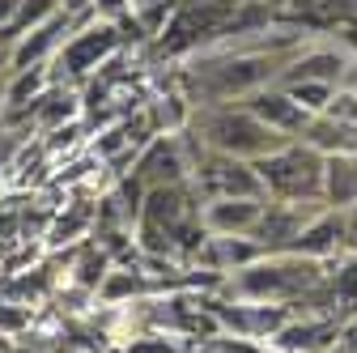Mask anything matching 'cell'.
<instances>
[{"mask_svg":"<svg viewBox=\"0 0 357 353\" xmlns=\"http://www.w3.org/2000/svg\"><path fill=\"white\" fill-rule=\"evenodd\" d=\"M60 9L81 22V17H94V0H60Z\"/></svg>","mask_w":357,"mask_h":353,"instance_id":"23","label":"cell"},{"mask_svg":"<svg viewBox=\"0 0 357 353\" xmlns=\"http://www.w3.org/2000/svg\"><path fill=\"white\" fill-rule=\"evenodd\" d=\"M344 222H349V239L357 243V204H353V209H344Z\"/></svg>","mask_w":357,"mask_h":353,"instance_id":"25","label":"cell"},{"mask_svg":"<svg viewBox=\"0 0 357 353\" xmlns=\"http://www.w3.org/2000/svg\"><path fill=\"white\" fill-rule=\"evenodd\" d=\"M268 196H226V200H204L200 222L208 234H251L264 217Z\"/></svg>","mask_w":357,"mask_h":353,"instance_id":"8","label":"cell"},{"mask_svg":"<svg viewBox=\"0 0 357 353\" xmlns=\"http://www.w3.org/2000/svg\"><path fill=\"white\" fill-rule=\"evenodd\" d=\"M328 281L324 260L298 251H264L247 269L226 273L217 285V298L226 302H268V306H298L306 294H315Z\"/></svg>","mask_w":357,"mask_h":353,"instance_id":"1","label":"cell"},{"mask_svg":"<svg viewBox=\"0 0 357 353\" xmlns=\"http://www.w3.org/2000/svg\"><path fill=\"white\" fill-rule=\"evenodd\" d=\"M328 204H294V200H268L264 204V217L259 226L251 230V239L264 247V251H294L298 234L315 222Z\"/></svg>","mask_w":357,"mask_h":353,"instance_id":"7","label":"cell"},{"mask_svg":"<svg viewBox=\"0 0 357 353\" xmlns=\"http://www.w3.org/2000/svg\"><path fill=\"white\" fill-rule=\"evenodd\" d=\"M324 166L328 158L306 141H289L277 153L255 162L268 200H294V204H324Z\"/></svg>","mask_w":357,"mask_h":353,"instance_id":"4","label":"cell"},{"mask_svg":"<svg viewBox=\"0 0 357 353\" xmlns=\"http://www.w3.org/2000/svg\"><path fill=\"white\" fill-rule=\"evenodd\" d=\"M123 47H128V30L119 22H107L98 13L81 17L73 26V34L64 38V47L56 52V60H52L56 85H85L89 77H98Z\"/></svg>","mask_w":357,"mask_h":353,"instance_id":"3","label":"cell"},{"mask_svg":"<svg viewBox=\"0 0 357 353\" xmlns=\"http://www.w3.org/2000/svg\"><path fill=\"white\" fill-rule=\"evenodd\" d=\"M94 13L107 17V22H119L128 30V38H137V30H132V5L128 0H94Z\"/></svg>","mask_w":357,"mask_h":353,"instance_id":"19","label":"cell"},{"mask_svg":"<svg viewBox=\"0 0 357 353\" xmlns=\"http://www.w3.org/2000/svg\"><path fill=\"white\" fill-rule=\"evenodd\" d=\"M0 353H17V345H13V336H0Z\"/></svg>","mask_w":357,"mask_h":353,"instance_id":"26","label":"cell"},{"mask_svg":"<svg viewBox=\"0 0 357 353\" xmlns=\"http://www.w3.org/2000/svg\"><path fill=\"white\" fill-rule=\"evenodd\" d=\"M340 340V320L336 315H294L277 336H273V345L281 349V353H324V349H332Z\"/></svg>","mask_w":357,"mask_h":353,"instance_id":"12","label":"cell"},{"mask_svg":"<svg viewBox=\"0 0 357 353\" xmlns=\"http://www.w3.org/2000/svg\"><path fill=\"white\" fill-rule=\"evenodd\" d=\"M17 9H22V0H0V30L17 17Z\"/></svg>","mask_w":357,"mask_h":353,"instance_id":"24","label":"cell"},{"mask_svg":"<svg viewBox=\"0 0 357 353\" xmlns=\"http://www.w3.org/2000/svg\"><path fill=\"white\" fill-rule=\"evenodd\" d=\"M30 332V306L0 298V336H22Z\"/></svg>","mask_w":357,"mask_h":353,"instance_id":"18","label":"cell"},{"mask_svg":"<svg viewBox=\"0 0 357 353\" xmlns=\"http://www.w3.org/2000/svg\"><path fill=\"white\" fill-rule=\"evenodd\" d=\"M336 43H340L344 52H357V13L340 22V30H336Z\"/></svg>","mask_w":357,"mask_h":353,"instance_id":"22","label":"cell"},{"mask_svg":"<svg viewBox=\"0 0 357 353\" xmlns=\"http://www.w3.org/2000/svg\"><path fill=\"white\" fill-rule=\"evenodd\" d=\"M188 132L213 153H230L243 162H259L268 153H277L281 145H289V137H281L277 128H268L247 103H221V107H196Z\"/></svg>","mask_w":357,"mask_h":353,"instance_id":"2","label":"cell"},{"mask_svg":"<svg viewBox=\"0 0 357 353\" xmlns=\"http://www.w3.org/2000/svg\"><path fill=\"white\" fill-rule=\"evenodd\" d=\"M324 204L328 209H353L357 204V153H332L324 166Z\"/></svg>","mask_w":357,"mask_h":353,"instance_id":"15","label":"cell"},{"mask_svg":"<svg viewBox=\"0 0 357 353\" xmlns=\"http://www.w3.org/2000/svg\"><path fill=\"white\" fill-rule=\"evenodd\" d=\"M298 141H306V145H315L324 158H332V153H357V123H344V119H336V115H310V123L302 128V137Z\"/></svg>","mask_w":357,"mask_h":353,"instance_id":"14","label":"cell"},{"mask_svg":"<svg viewBox=\"0 0 357 353\" xmlns=\"http://www.w3.org/2000/svg\"><path fill=\"white\" fill-rule=\"evenodd\" d=\"M238 5H264V0H238Z\"/></svg>","mask_w":357,"mask_h":353,"instance_id":"28","label":"cell"},{"mask_svg":"<svg viewBox=\"0 0 357 353\" xmlns=\"http://www.w3.org/2000/svg\"><path fill=\"white\" fill-rule=\"evenodd\" d=\"M115 353H183V340L166 336V332H137V336H128Z\"/></svg>","mask_w":357,"mask_h":353,"instance_id":"17","label":"cell"},{"mask_svg":"<svg viewBox=\"0 0 357 353\" xmlns=\"http://www.w3.org/2000/svg\"><path fill=\"white\" fill-rule=\"evenodd\" d=\"M128 174L145 192L192 179V145H188V132H158L149 145H141V153H137V162H132Z\"/></svg>","mask_w":357,"mask_h":353,"instance_id":"6","label":"cell"},{"mask_svg":"<svg viewBox=\"0 0 357 353\" xmlns=\"http://www.w3.org/2000/svg\"><path fill=\"white\" fill-rule=\"evenodd\" d=\"M22 137L26 132H17V128H0V174H5L13 166V158L22 153Z\"/></svg>","mask_w":357,"mask_h":353,"instance_id":"20","label":"cell"},{"mask_svg":"<svg viewBox=\"0 0 357 353\" xmlns=\"http://www.w3.org/2000/svg\"><path fill=\"white\" fill-rule=\"evenodd\" d=\"M188 132V128H183ZM188 145H192V183L204 200H226V196H268L264 179L255 162L230 158V153H213L204 149L192 132H188Z\"/></svg>","mask_w":357,"mask_h":353,"instance_id":"5","label":"cell"},{"mask_svg":"<svg viewBox=\"0 0 357 353\" xmlns=\"http://www.w3.org/2000/svg\"><path fill=\"white\" fill-rule=\"evenodd\" d=\"M268 128H277L281 137H289V141H298L302 137V128L310 123V111L285 90V85H268V90H259V94H251V98H243Z\"/></svg>","mask_w":357,"mask_h":353,"instance_id":"9","label":"cell"},{"mask_svg":"<svg viewBox=\"0 0 357 353\" xmlns=\"http://www.w3.org/2000/svg\"><path fill=\"white\" fill-rule=\"evenodd\" d=\"M73 26H77V17L56 13V17H47L43 26H34L30 34H22V38H17V47H13V73L34 68V64H52L56 52L64 47V38L73 34Z\"/></svg>","mask_w":357,"mask_h":353,"instance_id":"10","label":"cell"},{"mask_svg":"<svg viewBox=\"0 0 357 353\" xmlns=\"http://www.w3.org/2000/svg\"><path fill=\"white\" fill-rule=\"evenodd\" d=\"M349 73V56L340 47H298V56L285 64L277 85H294V81H324V85H340Z\"/></svg>","mask_w":357,"mask_h":353,"instance_id":"11","label":"cell"},{"mask_svg":"<svg viewBox=\"0 0 357 353\" xmlns=\"http://www.w3.org/2000/svg\"><path fill=\"white\" fill-rule=\"evenodd\" d=\"M285 90H289L310 115H324L328 103L336 98V85H324V81H294V85H285Z\"/></svg>","mask_w":357,"mask_h":353,"instance_id":"16","label":"cell"},{"mask_svg":"<svg viewBox=\"0 0 357 353\" xmlns=\"http://www.w3.org/2000/svg\"><path fill=\"white\" fill-rule=\"evenodd\" d=\"M328 115H336V119H344V123H357V94L336 90V98L328 103Z\"/></svg>","mask_w":357,"mask_h":353,"instance_id":"21","label":"cell"},{"mask_svg":"<svg viewBox=\"0 0 357 353\" xmlns=\"http://www.w3.org/2000/svg\"><path fill=\"white\" fill-rule=\"evenodd\" d=\"M0 119H5V81H0Z\"/></svg>","mask_w":357,"mask_h":353,"instance_id":"27","label":"cell"},{"mask_svg":"<svg viewBox=\"0 0 357 353\" xmlns=\"http://www.w3.org/2000/svg\"><path fill=\"white\" fill-rule=\"evenodd\" d=\"M349 243H353V239H349L344 213H340V209H324L315 222L298 234L294 251H298V255H310V260H328V255H336V251L349 247Z\"/></svg>","mask_w":357,"mask_h":353,"instance_id":"13","label":"cell"}]
</instances>
